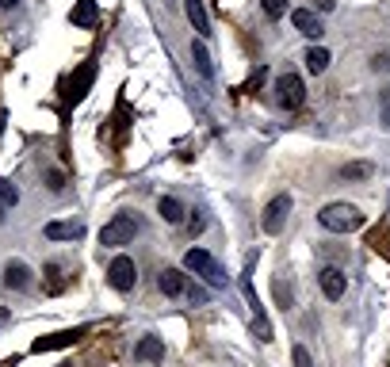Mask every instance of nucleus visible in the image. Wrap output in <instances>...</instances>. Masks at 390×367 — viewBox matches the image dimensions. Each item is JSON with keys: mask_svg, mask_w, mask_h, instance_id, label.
I'll return each mask as SVG.
<instances>
[{"mask_svg": "<svg viewBox=\"0 0 390 367\" xmlns=\"http://www.w3.org/2000/svg\"><path fill=\"white\" fill-rule=\"evenodd\" d=\"M249 276H253V257H249V264H245V272H241V291H245V298H249V310H253L256 341H260V344H272L275 333H272V322H268V310H264V303H260V295H256V287H253Z\"/></svg>", "mask_w": 390, "mask_h": 367, "instance_id": "f257e3e1", "label": "nucleus"}, {"mask_svg": "<svg viewBox=\"0 0 390 367\" xmlns=\"http://www.w3.org/2000/svg\"><path fill=\"white\" fill-rule=\"evenodd\" d=\"M318 222L326 226L329 233H352V230L364 226V214H360L352 203H329V206L318 211Z\"/></svg>", "mask_w": 390, "mask_h": 367, "instance_id": "f03ea898", "label": "nucleus"}, {"mask_svg": "<svg viewBox=\"0 0 390 367\" xmlns=\"http://www.w3.org/2000/svg\"><path fill=\"white\" fill-rule=\"evenodd\" d=\"M184 268L195 272V276H203L211 287H226V272H222V264H218V260H214L207 249H199V245L184 252Z\"/></svg>", "mask_w": 390, "mask_h": 367, "instance_id": "7ed1b4c3", "label": "nucleus"}, {"mask_svg": "<svg viewBox=\"0 0 390 367\" xmlns=\"http://www.w3.org/2000/svg\"><path fill=\"white\" fill-rule=\"evenodd\" d=\"M138 233V219L134 214H115L108 226L100 230V245H108V249H119V245H130Z\"/></svg>", "mask_w": 390, "mask_h": 367, "instance_id": "20e7f679", "label": "nucleus"}, {"mask_svg": "<svg viewBox=\"0 0 390 367\" xmlns=\"http://www.w3.org/2000/svg\"><path fill=\"white\" fill-rule=\"evenodd\" d=\"M275 100H280L287 111L302 107V100H306V84H302L299 73H283V77H275Z\"/></svg>", "mask_w": 390, "mask_h": 367, "instance_id": "39448f33", "label": "nucleus"}, {"mask_svg": "<svg viewBox=\"0 0 390 367\" xmlns=\"http://www.w3.org/2000/svg\"><path fill=\"white\" fill-rule=\"evenodd\" d=\"M108 284L115 287V291H122V295H127V291H134V284H138V268H134V260L119 252V257L111 260V268H108Z\"/></svg>", "mask_w": 390, "mask_h": 367, "instance_id": "423d86ee", "label": "nucleus"}, {"mask_svg": "<svg viewBox=\"0 0 390 367\" xmlns=\"http://www.w3.org/2000/svg\"><path fill=\"white\" fill-rule=\"evenodd\" d=\"M287 214H291V195H275V199L264 206V233H280L283 230V222H287Z\"/></svg>", "mask_w": 390, "mask_h": 367, "instance_id": "0eeeda50", "label": "nucleus"}, {"mask_svg": "<svg viewBox=\"0 0 390 367\" xmlns=\"http://www.w3.org/2000/svg\"><path fill=\"white\" fill-rule=\"evenodd\" d=\"M92 81H96V62H84L81 69L73 73V81H69V92H65V100H69V103H81L84 96H88Z\"/></svg>", "mask_w": 390, "mask_h": 367, "instance_id": "6e6552de", "label": "nucleus"}, {"mask_svg": "<svg viewBox=\"0 0 390 367\" xmlns=\"http://www.w3.org/2000/svg\"><path fill=\"white\" fill-rule=\"evenodd\" d=\"M88 333V329H62V333H50V337H39V341L31 344V352H54V348H69V344H77L81 337Z\"/></svg>", "mask_w": 390, "mask_h": 367, "instance_id": "1a4fd4ad", "label": "nucleus"}, {"mask_svg": "<svg viewBox=\"0 0 390 367\" xmlns=\"http://www.w3.org/2000/svg\"><path fill=\"white\" fill-rule=\"evenodd\" d=\"M291 23H294V31L306 35V39H321V35H326V27H321L318 12H310V8H294V12H291Z\"/></svg>", "mask_w": 390, "mask_h": 367, "instance_id": "9d476101", "label": "nucleus"}, {"mask_svg": "<svg viewBox=\"0 0 390 367\" xmlns=\"http://www.w3.org/2000/svg\"><path fill=\"white\" fill-rule=\"evenodd\" d=\"M318 284H321V291H326V298H333V303H337V298L345 295L348 279H345V272H340V268H321V272H318Z\"/></svg>", "mask_w": 390, "mask_h": 367, "instance_id": "9b49d317", "label": "nucleus"}, {"mask_svg": "<svg viewBox=\"0 0 390 367\" xmlns=\"http://www.w3.org/2000/svg\"><path fill=\"white\" fill-rule=\"evenodd\" d=\"M184 16H188V23L195 27L199 39H207V35H211V16H207L203 0H184Z\"/></svg>", "mask_w": 390, "mask_h": 367, "instance_id": "f8f14e48", "label": "nucleus"}, {"mask_svg": "<svg viewBox=\"0 0 390 367\" xmlns=\"http://www.w3.org/2000/svg\"><path fill=\"white\" fill-rule=\"evenodd\" d=\"M134 360H142V363H161L165 360V341H161V337H142L138 341V348H134Z\"/></svg>", "mask_w": 390, "mask_h": 367, "instance_id": "ddd939ff", "label": "nucleus"}, {"mask_svg": "<svg viewBox=\"0 0 390 367\" xmlns=\"http://www.w3.org/2000/svg\"><path fill=\"white\" fill-rule=\"evenodd\" d=\"M4 284L12 291H31V268L23 260H8L4 264Z\"/></svg>", "mask_w": 390, "mask_h": 367, "instance_id": "4468645a", "label": "nucleus"}, {"mask_svg": "<svg viewBox=\"0 0 390 367\" xmlns=\"http://www.w3.org/2000/svg\"><path fill=\"white\" fill-rule=\"evenodd\" d=\"M96 20H100V8H96V0H77L73 4V12H69V23L73 27H96Z\"/></svg>", "mask_w": 390, "mask_h": 367, "instance_id": "2eb2a0df", "label": "nucleus"}, {"mask_svg": "<svg viewBox=\"0 0 390 367\" xmlns=\"http://www.w3.org/2000/svg\"><path fill=\"white\" fill-rule=\"evenodd\" d=\"M42 233L50 241H81L84 238V222H50Z\"/></svg>", "mask_w": 390, "mask_h": 367, "instance_id": "dca6fc26", "label": "nucleus"}, {"mask_svg": "<svg viewBox=\"0 0 390 367\" xmlns=\"http://www.w3.org/2000/svg\"><path fill=\"white\" fill-rule=\"evenodd\" d=\"M157 287L165 291L168 298H180L188 291V276L180 268H165V272H161V279H157Z\"/></svg>", "mask_w": 390, "mask_h": 367, "instance_id": "f3484780", "label": "nucleus"}, {"mask_svg": "<svg viewBox=\"0 0 390 367\" xmlns=\"http://www.w3.org/2000/svg\"><path fill=\"white\" fill-rule=\"evenodd\" d=\"M157 211H161V219H165L168 226H180V222H184V203H180L176 199V195H161V203H157Z\"/></svg>", "mask_w": 390, "mask_h": 367, "instance_id": "a211bd4d", "label": "nucleus"}, {"mask_svg": "<svg viewBox=\"0 0 390 367\" xmlns=\"http://www.w3.org/2000/svg\"><path fill=\"white\" fill-rule=\"evenodd\" d=\"M192 62H195V73H199V77H203V81H214V65H211V54H207L203 39L192 42Z\"/></svg>", "mask_w": 390, "mask_h": 367, "instance_id": "6ab92c4d", "label": "nucleus"}, {"mask_svg": "<svg viewBox=\"0 0 390 367\" xmlns=\"http://www.w3.org/2000/svg\"><path fill=\"white\" fill-rule=\"evenodd\" d=\"M375 176V165L371 161H348L340 168V180H371Z\"/></svg>", "mask_w": 390, "mask_h": 367, "instance_id": "aec40b11", "label": "nucleus"}, {"mask_svg": "<svg viewBox=\"0 0 390 367\" xmlns=\"http://www.w3.org/2000/svg\"><path fill=\"white\" fill-rule=\"evenodd\" d=\"M329 50H326V46H310V50H306V69L310 73H326L329 69Z\"/></svg>", "mask_w": 390, "mask_h": 367, "instance_id": "412c9836", "label": "nucleus"}, {"mask_svg": "<svg viewBox=\"0 0 390 367\" xmlns=\"http://www.w3.org/2000/svg\"><path fill=\"white\" fill-rule=\"evenodd\" d=\"M20 203V187L12 180H0V206H16Z\"/></svg>", "mask_w": 390, "mask_h": 367, "instance_id": "4be33fe9", "label": "nucleus"}, {"mask_svg": "<svg viewBox=\"0 0 390 367\" xmlns=\"http://www.w3.org/2000/svg\"><path fill=\"white\" fill-rule=\"evenodd\" d=\"M264 4V16H268V20H283V16H287V0H260Z\"/></svg>", "mask_w": 390, "mask_h": 367, "instance_id": "5701e85b", "label": "nucleus"}, {"mask_svg": "<svg viewBox=\"0 0 390 367\" xmlns=\"http://www.w3.org/2000/svg\"><path fill=\"white\" fill-rule=\"evenodd\" d=\"M371 249H375V252H383V257H390V233H386V226H383V230H375V233H371Z\"/></svg>", "mask_w": 390, "mask_h": 367, "instance_id": "b1692460", "label": "nucleus"}, {"mask_svg": "<svg viewBox=\"0 0 390 367\" xmlns=\"http://www.w3.org/2000/svg\"><path fill=\"white\" fill-rule=\"evenodd\" d=\"M188 214H192V219H188V233H192V238H199V233H203V226H207L203 211H188Z\"/></svg>", "mask_w": 390, "mask_h": 367, "instance_id": "393cba45", "label": "nucleus"}, {"mask_svg": "<svg viewBox=\"0 0 390 367\" xmlns=\"http://www.w3.org/2000/svg\"><path fill=\"white\" fill-rule=\"evenodd\" d=\"M291 363L294 367H314V360H310V352L302 344H294V352H291Z\"/></svg>", "mask_w": 390, "mask_h": 367, "instance_id": "a878e982", "label": "nucleus"}, {"mask_svg": "<svg viewBox=\"0 0 390 367\" xmlns=\"http://www.w3.org/2000/svg\"><path fill=\"white\" fill-rule=\"evenodd\" d=\"M371 69H375V73H390V50L375 54V58H371Z\"/></svg>", "mask_w": 390, "mask_h": 367, "instance_id": "bb28decb", "label": "nucleus"}, {"mask_svg": "<svg viewBox=\"0 0 390 367\" xmlns=\"http://www.w3.org/2000/svg\"><path fill=\"white\" fill-rule=\"evenodd\" d=\"M46 187H50V192H62V187H65V176L58 173V168H50V173H46Z\"/></svg>", "mask_w": 390, "mask_h": 367, "instance_id": "cd10ccee", "label": "nucleus"}, {"mask_svg": "<svg viewBox=\"0 0 390 367\" xmlns=\"http://www.w3.org/2000/svg\"><path fill=\"white\" fill-rule=\"evenodd\" d=\"M184 295L192 298V303H199V306L207 303V291H203V287H195V284H188V291H184Z\"/></svg>", "mask_w": 390, "mask_h": 367, "instance_id": "c85d7f7f", "label": "nucleus"}, {"mask_svg": "<svg viewBox=\"0 0 390 367\" xmlns=\"http://www.w3.org/2000/svg\"><path fill=\"white\" fill-rule=\"evenodd\" d=\"M264 77H268V69H264V65H260V69H256V73H253V81H249V88H260V81H264Z\"/></svg>", "mask_w": 390, "mask_h": 367, "instance_id": "c756f323", "label": "nucleus"}, {"mask_svg": "<svg viewBox=\"0 0 390 367\" xmlns=\"http://www.w3.org/2000/svg\"><path fill=\"white\" fill-rule=\"evenodd\" d=\"M20 8V0H0V12H16Z\"/></svg>", "mask_w": 390, "mask_h": 367, "instance_id": "7c9ffc66", "label": "nucleus"}, {"mask_svg": "<svg viewBox=\"0 0 390 367\" xmlns=\"http://www.w3.org/2000/svg\"><path fill=\"white\" fill-rule=\"evenodd\" d=\"M318 8H321V12H333V8H337V0H318Z\"/></svg>", "mask_w": 390, "mask_h": 367, "instance_id": "2f4dec72", "label": "nucleus"}, {"mask_svg": "<svg viewBox=\"0 0 390 367\" xmlns=\"http://www.w3.org/2000/svg\"><path fill=\"white\" fill-rule=\"evenodd\" d=\"M4 122H8V111H0V134H4Z\"/></svg>", "mask_w": 390, "mask_h": 367, "instance_id": "473e14b6", "label": "nucleus"}, {"mask_svg": "<svg viewBox=\"0 0 390 367\" xmlns=\"http://www.w3.org/2000/svg\"><path fill=\"white\" fill-rule=\"evenodd\" d=\"M383 103H386V127H390V96H383Z\"/></svg>", "mask_w": 390, "mask_h": 367, "instance_id": "72a5a7b5", "label": "nucleus"}]
</instances>
